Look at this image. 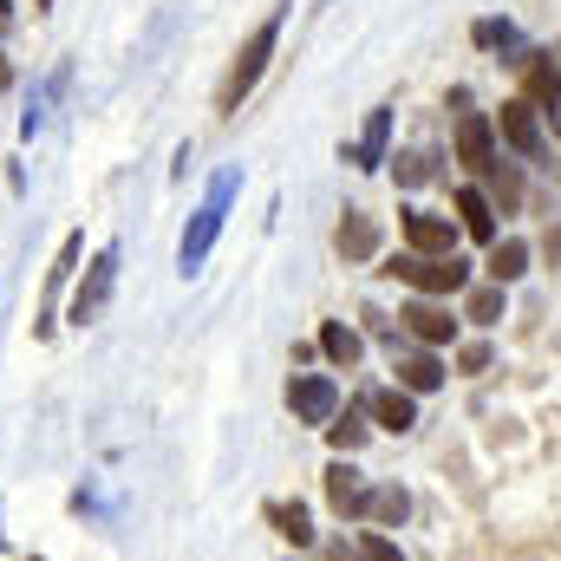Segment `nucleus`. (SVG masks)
<instances>
[{
	"mask_svg": "<svg viewBox=\"0 0 561 561\" xmlns=\"http://www.w3.org/2000/svg\"><path fill=\"white\" fill-rule=\"evenodd\" d=\"M275 39H280V7L242 39V53L229 59V79H222V92H216V112H236V105L262 85V72H268V59H275Z\"/></svg>",
	"mask_w": 561,
	"mask_h": 561,
	"instance_id": "obj_1",
	"label": "nucleus"
},
{
	"mask_svg": "<svg viewBox=\"0 0 561 561\" xmlns=\"http://www.w3.org/2000/svg\"><path fill=\"white\" fill-rule=\"evenodd\" d=\"M242 190V170H222L216 183H209V203L196 209V222L183 229V249H176V268L183 275H196L203 262H209V249H216V236H222V216H229V196Z\"/></svg>",
	"mask_w": 561,
	"mask_h": 561,
	"instance_id": "obj_2",
	"label": "nucleus"
},
{
	"mask_svg": "<svg viewBox=\"0 0 561 561\" xmlns=\"http://www.w3.org/2000/svg\"><path fill=\"white\" fill-rule=\"evenodd\" d=\"M386 275H399V280H412L424 300H444V294H463L470 287V262H457V255H392L386 262Z\"/></svg>",
	"mask_w": 561,
	"mask_h": 561,
	"instance_id": "obj_3",
	"label": "nucleus"
},
{
	"mask_svg": "<svg viewBox=\"0 0 561 561\" xmlns=\"http://www.w3.org/2000/svg\"><path fill=\"white\" fill-rule=\"evenodd\" d=\"M457 112H463V118H457V163H463L470 176H490V170L503 163V157H496V125H490L483 112H470L463 92H457Z\"/></svg>",
	"mask_w": 561,
	"mask_h": 561,
	"instance_id": "obj_4",
	"label": "nucleus"
},
{
	"mask_svg": "<svg viewBox=\"0 0 561 561\" xmlns=\"http://www.w3.org/2000/svg\"><path fill=\"white\" fill-rule=\"evenodd\" d=\"M287 412L300 424H333L340 412V386L327 379V373H294L287 379Z\"/></svg>",
	"mask_w": 561,
	"mask_h": 561,
	"instance_id": "obj_5",
	"label": "nucleus"
},
{
	"mask_svg": "<svg viewBox=\"0 0 561 561\" xmlns=\"http://www.w3.org/2000/svg\"><path fill=\"white\" fill-rule=\"evenodd\" d=\"M112 287H118V249H99L92 268H85V280H79V294H72V327L99 320L105 300H112Z\"/></svg>",
	"mask_w": 561,
	"mask_h": 561,
	"instance_id": "obj_6",
	"label": "nucleus"
},
{
	"mask_svg": "<svg viewBox=\"0 0 561 561\" xmlns=\"http://www.w3.org/2000/svg\"><path fill=\"white\" fill-rule=\"evenodd\" d=\"M327 503H333V516H346V523H359V516H373V483L340 457L333 470H327Z\"/></svg>",
	"mask_w": 561,
	"mask_h": 561,
	"instance_id": "obj_7",
	"label": "nucleus"
},
{
	"mask_svg": "<svg viewBox=\"0 0 561 561\" xmlns=\"http://www.w3.org/2000/svg\"><path fill=\"white\" fill-rule=\"evenodd\" d=\"M405 242L412 255H457V222L437 209H405Z\"/></svg>",
	"mask_w": 561,
	"mask_h": 561,
	"instance_id": "obj_8",
	"label": "nucleus"
},
{
	"mask_svg": "<svg viewBox=\"0 0 561 561\" xmlns=\"http://www.w3.org/2000/svg\"><path fill=\"white\" fill-rule=\"evenodd\" d=\"M496 131H503L510 150H523V157H542V150H549V144H542V118H536L529 99H510V105L496 112Z\"/></svg>",
	"mask_w": 561,
	"mask_h": 561,
	"instance_id": "obj_9",
	"label": "nucleus"
},
{
	"mask_svg": "<svg viewBox=\"0 0 561 561\" xmlns=\"http://www.w3.org/2000/svg\"><path fill=\"white\" fill-rule=\"evenodd\" d=\"M399 327H405L419 346H431V353L457 340V320H450V307H437V300H412V307L399 313Z\"/></svg>",
	"mask_w": 561,
	"mask_h": 561,
	"instance_id": "obj_10",
	"label": "nucleus"
},
{
	"mask_svg": "<svg viewBox=\"0 0 561 561\" xmlns=\"http://www.w3.org/2000/svg\"><path fill=\"white\" fill-rule=\"evenodd\" d=\"M516 66H523V99H529L536 112H542V105L556 112V105H561V66H556V53H523Z\"/></svg>",
	"mask_w": 561,
	"mask_h": 561,
	"instance_id": "obj_11",
	"label": "nucleus"
},
{
	"mask_svg": "<svg viewBox=\"0 0 561 561\" xmlns=\"http://www.w3.org/2000/svg\"><path fill=\"white\" fill-rule=\"evenodd\" d=\"M359 412H366L373 424H386V431H412V424H419V399L399 392V386H379V392L359 399Z\"/></svg>",
	"mask_w": 561,
	"mask_h": 561,
	"instance_id": "obj_12",
	"label": "nucleus"
},
{
	"mask_svg": "<svg viewBox=\"0 0 561 561\" xmlns=\"http://www.w3.org/2000/svg\"><path fill=\"white\" fill-rule=\"evenodd\" d=\"M386 150H392V105L366 112V131H359V144H346V163L379 170V163H386Z\"/></svg>",
	"mask_w": 561,
	"mask_h": 561,
	"instance_id": "obj_13",
	"label": "nucleus"
},
{
	"mask_svg": "<svg viewBox=\"0 0 561 561\" xmlns=\"http://www.w3.org/2000/svg\"><path fill=\"white\" fill-rule=\"evenodd\" d=\"M79 249H85V236H66V242H59V262L46 268V307H39L33 333H53V307H59V294H66V280H72V268H79Z\"/></svg>",
	"mask_w": 561,
	"mask_h": 561,
	"instance_id": "obj_14",
	"label": "nucleus"
},
{
	"mask_svg": "<svg viewBox=\"0 0 561 561\" xmlns=\"http://www.w3.org/2000/svg\"><path fill=\"white\" fill-rule=\"evenodd\" d=\"M457 229H463V236H477V242H496V203H490L477 183H463V190H457Z\"/></svg>",
	"mask_w": 561,
	"mask_h": 561,
	"instance_id": "obj_15",
	"label": "nucleus"
},
{
	"mask_svg": "<svg viewBox=\"0 0 561 561\" xmlns=\"http://www.w3.org/2000/svg\"><path fill=\"white\" fill-rule=\"evenodd\" d=\"M483 268H490V280H496V287L523 280V275H529V242H523V236H496V242H490V262H483Z\"/></svg>",
	"mask_w": 561,
	"mask_h": 561,
	"instance_id": "obj_16",
	"label": "nucleus"
},
{
	"mask_svg": "<svg viewBox=\"0 0 561 561\" xmlns=\"http://www.w3.org/2000/svg\"><path fill=\"white\" fill-rule=\"evenodd\" d=\"M392 373H399V392H412V399H419V392H437V386H444V359H437L431 346H424V353H405V359H399Z\"/></svg>",
	"mask_w": 561,
	"mask_h": 561,
	"instance_id": "obj_17",
	"label": "nucleus"
},
{
	"mask_svg": "<svg viewBox=\"0 0 561 561\" xmlns=\"http://www.w3.org/2000/svg\"><path fill=\"white\" fill-rule=\"evenodd\" d=\"M320 353H327L340 373H353V366H359V353H366V340H359L346 320H327V327H320Z\"/></svg>",
	"mask_w": 561,
	"mask_h": 561,
	"instance_id": "obj_18",
	"label": "nucleus"
},
{
	"mask_svg": "<svg viewBox=\"0 0 561 561\" xmlns=\"http://www.w3.org/2000/svg\"><path fill=\"white\" fill-rule=\"evenodd\" d=\"M373 249H379V222H373V216H359V209H353V216H346V222H340V255H346V262H366V255H373Z\"/></svg>",
	"mask_w": 561,
	"mask_h": 561,
	"instance_id": "obj_19",
	"label": "nucleus"
},
{
	"mask_svg": "<svg viewBox=\"0 0 561 561\" xmlns=\"http://www.w3.org/2000/svg\"><path fill=\"white\" fill-rule=\"evenodd\" d=\"M405 516H412V496H405L399 483H386V490H373V523H379V529H399Z\"/></svg>",
	"mask_w": 561,
	"mask_h": 561,
	"instance_id": "obj_20",
	"label": "nucleus"
},
{
	"mask_svg": "<svg viewBox=\"0 0 561 561\" xmlns=\"http://www.w3.org/2000/svg\"><path fill=\"white\" fill-rule=\"evenodd\" d=\"M327 444H333L340 457H353V450L366 444V424H359V412H333V424H327Z\"/></svg>",
	"mask_w": 561,
	"mask_h": 561,
	"instance_id": "obj_21",
	"label": "nucleus"
},
{
	"mask_svg": "<svg viewBox=\"0 0 561 561\" xmlns=\"http://www.w3.org/2000/svg\"><path fill=\"white\" fill-rule=\"evenodd\" d=\"M275 529L294 542V549H307V542H313V523H307V510H300V503H275Z\"/></svg>",
	"mask_w": 561,
	"mask_h": 561,
	"instance_id": "obj_22",
	"label": "nucleus"
},
{
	"mask_svg": "<svg viewBox=\"0 0 561 561\" xmlns=\"http://www.w3.org/2000/svg\"><path fill=\"white\" fill-rule=\"evenodd\" d=\"M463 320H477V327L503 320V287H496V280H490V287H477V294H470V307H463Z\"/></svg>",
	"mask_w": 561,
	"mask_h": 561,
	"instance_id": "obj_23",
	"label": "nucleus"
},
{
	"mask_svg": "<svg viewBox=\"0 0 561 561\" xmlns=\"http://www.w3.org/2000/svg\"><path fill=\"white\" fill-rule=\"evenodd\" d=\"M483 183L496 190V203H503V209H516V203H523V183H516V170H503V163H496V170H490Z\"/></svg>",
	"mask_w": 561,
	"mask_h": 561,
	"instance_id": "obj_24",
	"label": "nucleus"
},
{
	"mask_svg": "<svg viewBox=\"0 0 561 561\" xmlns=\"http://www.w3.org/2000/svg\"><path fill=\"white\" fill-rule=\"evenodd\" d=\"M359 561H405V556H399V542H392V536L366 529V536H359Z\"/></svg>",
	"mask_w": 561,
	"mask_h": 561,
	"instance_id": "obj_25",
	"label": "nucleus"
},
{
	"mask_svg": "<svg viewBox=\"0 0 561 561\" xmlns=\"http://www.w3.org/2000/svg\"><path fill=\"white\" fill-rule=\"evenodd\" d=\"M470 39H477V46H516V26H510V20H477Z\"/></svg>",
	"mask_w": 561,
	"mask_h": 561,
	"instance_id": "obj_26",
	"label": "nucleus"
},
{
	"mask_svg": "<svg viewBox=\"0 0 561 561\" xmlns=\"http://www.w3.org/2000/svg\"><path fill=\"white\" fill-rule=\"evenodd\" d=\"M431 176V150H405L399 157V183H424Z\"/></svg>",
	"mask_w": 561,
	"mask_h": 561,
	"instance_id": "obj_27",
	"label": "nucleus"
},
{
	"mask_svg": "<svg viewBox=\"0 0 561 561\" xmlns=\"http://www.w3.org/2000/svg\"><path fill=\"white\" fill-rule=\"evenodd\" d=\"M457 366H463V373H490V346H483V340H470V346L457 353Z\"/></svg>",
	"mask_w": 561,
	"mask_h": 561,
	"instance_id": "obj_28",
	"label": "nucleus"
},
{
	"mask_svg": "<svg viewBox=\"0 0 561 561\" xmlns=\"http://www.w3.org/2000/svg\"><path fill=\"white\" fill-rule=\"evenodd\" d=\"M7 85H13V72H7V53H0V92H7Z\"/></svg>",
	"mask_w": 561,
	"mask_h": 561,
	"instance_id": "obj_29",
	"label": "nucleus"
},
{
	"mask_svg": "<svg viewBox=\"0 0 561 561\" xmlns=\"http://www.w3.org/2000/svg\"><path fill=\"white\" fill-rule=\"evenodd\" d=\"M33 7H53V0H33Z\"/></svg>",
	"mask_w": 561,
	"mask_h": 561,
	"instance_id": "obj_30",
	"label": "nucleus"
},
{
	"mask_svg": "<svg viewBox=\"0 0 561 561\" xmlns=\"http://www.w3.org/2000/svg\"><path fill=\"white\" fill-rule=\"evenodd\" d=\"M0 13H7V0H0Z\"/></svg>",
	"mask_w": 561,
	"mask_h": 561,
	"instance_id": "obj_31",
	"label": "nucleus"
},
{
	"mask_svg": "<svg viewBox=\"0 0 561 561\" xmlns=\"http://www.w3.org/2000/svg\"><path fill=\"white\" fill-rule=\"evenodd\" d=\"M26 561H39V556H26Z\"/></svg>",
	"mask_w": 561,
	"mask_h": 561,
	"instance_id": "obj_32",
	"label": "nucleus"
}]
</instances>
